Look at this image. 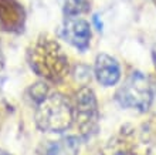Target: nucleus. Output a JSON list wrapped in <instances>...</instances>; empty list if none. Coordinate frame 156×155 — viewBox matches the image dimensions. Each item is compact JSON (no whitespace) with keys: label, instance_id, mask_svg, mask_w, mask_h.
<instances>
[{"label":"nucleus","instance_id":"obj_1","mask_svg":"<svg viewBox=\"0 0 156 155\" xmlns=\"http://www.w3.org/2000/svg\"><path fill=\"white\" fill-rule=\"evenodd\" d=\"M27 63L38 77L47 81L58 83L70 71L68 57L55 39L41 34L27 50Z\"/></svg>","mask_w":156,"mask_h":155},{"label":"nucleus","instance_id":"obj_2","mask_svg":"<svg viewBox=\"0 0 156 155\" xmlns=\"http://www.w3.org/2000/svg\"><path fill=\"white\" fill-rule=\"evenodd\" d=\"M34 123L44 132H64L73 125V104L62 94L50 91L36 104Z\"/></svg>","mask_w":156,"mask_h":155},{"label":"nucleus","instance_id":"obj_3","mask_svg":"<svg viewBox=\"0 0 156 155\" xmlns=\"http://www.w3.org/2000/svg\"><path fill=\"white\" fill-rule=\"evenodd\" d=\"M116 101L123 108L146 113L153 104V87L140 71H133L116 91Z\"/></svg>","mask_w":156,"mask_h":155},{"label":"nucleus","instance_id":"obj_4","mask_svg":"<svg viewBox=\"0 0 156 155\" xmlns=\"http://www.w3.org/2000/svg\"><path fill=\"white\" fill-rule=\"evenodd\" d=\"M105 155H152V141L144 128L123 125L107 142Z\"/></svg>","mask_w":156,"mask_h":155},{"label":"nucleus","instance_id":"obj_5","mask_svg":"<svg viewBox=\"0 0 156 155\" xmlns=\"http://www.w3.org/2000/svg\"><path fill=\"white\" fill-rule=\"evenodd\" d=\"M73 118L82 138H91L97 134L99 127V110L98 100L92 88L81 87L75 93Z\"/></svg>","mask_w":156,"mask_h":155},{"label":"nucleus","instance_id":"obj_6","mask_svg":"<svg viewBox=\"0 0 156 155\" xmlns=\"http://www.w3.org/2000/svg\"><path fill=\"white\" fill-rule=\"evenodd\" d=\"M61 34L71 46L80 51H85L91 43V27L90 23L81 17L67 16L62 24Z\"/></svg>","mask_w":156,"mask_h":155},{"label":"nucleus","instance_id":"obj_7","mask_svg":"<svg viewBox=\"0 0 156 155\" xmlns=\"http://www.w3.org/2000/svg\"><path fill=\"white\" fill-rule=\"evenodd\" d=\"M26 10L19 0H0V29L20 33L24 29Z\"/></svg>","mask_w":156,"mask_h":155},{"label":"nucleus","instance_id":"obj_8","mask_svg":"<svg viewBox=\"0 0 156 155\" xmlns=\"http://www.w3.org/2000/svg\"><path fill=\"white\" fill-rule=\"evenodd\" d=\"M94 74L101 86L112 87L121 80V65L112 56L101 53L95 58Z\"/></svg>","mask_w":156,"mask_h":155},{"label":"nucleus","instance_id":"obj_9","mask_svg":"<svg viewBox=\"0 0 156 155\" xmlns=\"http://www.w3.org/2000/svg\"><path fill=\"white\" fill-rule=\"evenodd\" d=\"M80 147V138L75 135H68L58 141H51L44 148L43 155H78Z\"/></svg>","mask_w":156,"mask_h":155},{"label":"nucleus","instance_id":"obj_10","mask_svg":"<svg viewBox=\"0 0 156 155\" xmlns=\"http://www.w3.org/2000/svg\"><path fill=\"white\" fill-rule=\"evenodd\" d=\"M50 91H51V88H50V86L47 83L37 81V83H34V84L30 86V88L27 90V97L30 98V101L33 102V104H37V102H40Z\"/></svg>","mask_w":156,"mask_h":155},{"label":"nucleus","instance_id":"obj_11","mask_svg":"<svg viewBox=\"0 0 156 155\" xmlns=\"http://www.w3.org/2000/svg\"><path fill=\"white\" fill-rule=\"evenodd\" d=\"M87 9H88L87 0H66V3H64V12L67 16L81 14Z\"/></svg>","mask_w":156,"mask_h":155},{"label":"nucleus","instance_id":"obj_12","mask_svg":"<svg viewBox=\"0 0 156 155\" xmlns=\"http://www.w3.org/2000/svg\"><path fill=\"white\" fill-rule=\"evenodd\" d=\"M92 21H94L95 26H97V30H99V31H101V30H102V23L99 21V19H98V16H97V14H94V17H92Z\"/></svg>","mask_w":156,"mask_h":155},{"label":"nucleus","instance_id":"obj_13","mask_svg":"<svg viewBox=\"0 0 156 155\" xmlns=\"http://www.w3.org/2000/svg\"><path fill=\"white\" fill-rule=\"evenodd\" d=\"M4 67V54H3V49H2V44H0V71L3 70Z\"/></svg>","mask_w":156,"mask_h":155},{"label":"nucleus","instance_id":"obj_14","mask_svg":"<svg viewBox=\"0 0 156 155\" xmlns=\"http://www.w3.org/2000/svg\"><path fill=\"white\" fill-rule=\"evenodd\" d=\"M153 60H155V65H156V46H155V49H153Z\"/></svg>","mask_w":156,"mask_h":155}]
</instances>
